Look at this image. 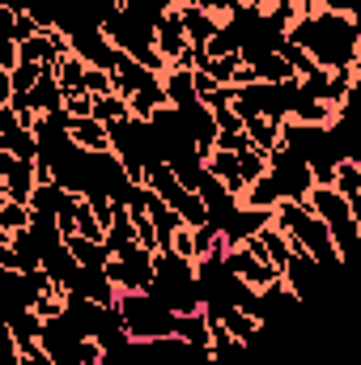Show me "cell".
<instances>
[{
    "label": "cell",
    "instance_id": "1",
    "mask_svg": "<svg viewBox=\"0 0 361 365\" xmlns=\"http://www.w3.org/2000/svg\"><path fill=\"white\" fill-rule=\"evenodd\" d=\"M289 38L319 64V68H357L361 60V26L349 13H332V9H306L293 26Z\"/></svg>",
    "mask_w": 361,
    "mask_h": 365
},
{
    "label": "cell",
    "instance_id": "2",
    "mask_svg": "<svg viewBox=\"0 0 361 365\" xmlns=\"http://www.w3.org/2000/svg\"><path fill=\"white\" fill-rule=\"evenodd\" d=\"M272 225L289 234L293 251H306V255L319 259L327 272H340V268H345V259H340V251H336V238H332V230H327V221H323L306 200H280L276 212H272Z\"/></svg>",
    "mask_w": 361,
    "mask_h": 365
},
{
    "label": "cell",
    "instance_id": "3",
    "mask_svg": "<svg viewBox=\"0 0 361 365\" xmlns=\"http://www.w3.org/2000/svg\"><path fill=\"white\" fill-rule=\"evenodd\" d=\"M119 319L132 340H158V336H179V310L166 306L158 293H119Z\"/></svg>",
    "mask_w": 361,
    "mask_h": 365
},
{
    "label": "cell",
    "instance_id": "4",
    "mask_svg": "<svg viewBox=\"0 0 361 365\" xmlns=\"http://www.w3.org/2000/svg\"><path fill=\"white\" fill-rule=\"evenodd\" d=\"M106 276L115 280L119 293H149L158 284V251H149L141 242H128L123 251L111 255Z\"/></svg>",
    "mask_w": 361,
    "mask_h": 365
},
{
    "label": "cell",
    "instance_id": "5",
    "mask_svg": "<svg viewBox=\"0 0 361 365\" xmlns=\"http://www.w3.org/2000/svg\"><path fill=\"white\" fill-rule=\"evenodd\" d=\"M268 162H272V175L280 182V191H285V200H306L310 187L319 182L315 179V166H310L298 149H289V145H280Z\"/></svg>",
    "mask_w": 361,
    "mask_h": 365
},
{
    "label": "cell",
    "instance_id": "6",
    "mask_svg": "<svg viewBox=\"0 0 361 365\" xmlns=\"http://www.w3.org/2000/svg\"><path fill=\"white\" fill-rule=\"evenodd\" d=\"M34 191H39V162H21L0 149V200L30 204Z\"/></svg>",
    "mask_w": 361,
    "mask_h": 365
},
{
    "label": "cell",
    "instance_id": "7",
    "mask_svg": "<svg viewBox=\"0 0 361 365\" xmlns=\"http://www.w3.org/2000/svg\"><path fill=\"white\" fill-rule=\"evenodd\" d=\"M158 51L171 60V68H183V64H187V56H191V38H187V26H183L179 9L162 13V21H158Z\"/></svg>",
    "mask_w": 361,
    "mask_h": 365
},
{
    "label": "cell",
    "instance_id": "8",
    "mask_svg": "<svg viewBox=\"0 0 361 365\" xmlns=\"http://www.w3.org/2000/svg\"><path fill=\"white\" fill-rule=\"evenodd\" d=\"M323 272H327V268H323L319 259H310L306 251H293V259L285 264V284H289L302 302H310V297L319 293V284H323Z\"/></svg>",
    "mask_w": 361,
    "mask_h": 365
},
{
    "label": "cell",
    "instance_id": "9",
    "mask_svg": "<svg viewBox=\"0 0 361 365\" xmlns=\"http://www.w3.org/2000/svg\"><path fill=\"white\" fill-rule=\"evenodd\" d=\"M264 264H272V268H280V276H285V264L293 259V242H289V234L285 230H276V225H264L251 242H247Z\"/></svg>",
    "mask_w": 361,
    "mask_h": 365
},
{
    "label": "cell",
    "instance_id": "10",
    "mask_svg": "<svg viewBox=\"0 0 361 365\" xmlns=\"http://www.w3.org/2000/svg\"><path fill=\"white\" fill-rule=\"evenodd\" d=\"M68 136L90 153H111V128L98 115H68Z\"/></svg>",
    "mask_w": 361,
    "mask_h": 365
},
{
    "label": "cell",
    "instance_id": "11",
    "mask_svg": "<svg viewBox=\"0 0 361 365\" xmlns=\"http://www.w3.org/2000/svg\"><path fill=\"white\" fill-rule=\"evenodd\" d=\"M183 26H187V38H191V47H208L217 34H221V26H225V17H217V13H208V9H200V4H183Z\"/></svg>",
    "mask_w": 361,
    "mask_h": 365
},
{
    "label": "cell",
    "instance_id": "12",
    "mask_svg": "<svg viewBox=\"0 0 361 365\" xmlns=\"http://www.w3.org/2000/svg\"><path fill=\"white\" fill-rule=\"evenodd\" d=\"M208 175L213 179H221L238 200H243V191H247V170H243V158L238 153H225V149H213L208 153Z\"/></svg>",
    "mask_w": 361,
    "mask_h": 365
},
{
    "label": "cell",
    "instance_id": "13",
    "mask_svg": "<svg viewBox=\"0 0 361 365\" xmlns=\"http://www.w3.org/2000/svg\"><path fill=\"white\" fill-rule=\"evenodd\" d=\"M0 149L21 158V162H39L43 145H39V132L26 128V123H13V128H0Z\"/></svg>",
    "mask_w": 361,
    "mask_h": 365
},
{
    "label": "cell",
    "instance_id": "14",
    "mask_svg": "<svg viewBox=\"0 0 361 365\" xmlns=\"http://www.w3.org/2000/svg\"><path fill=\"white\" fill-rule=\"evenodd\" d=\"M111 77H115V93L132 98L136 90H145V86H149V81H153L158 73H149V68H145L141 60H132L128 51H119V64H115V73H111Z\"/></svg>",
    "mask_w": 361,
    "mask_h": 365
},
{
    "label": "cell",
    "instance_id": "15",
    "mask_svg": "<svg viewBox=\"0 0 361 365\" xmlns=\"http://www.w3.org/2000/svg\"><path fill=\"white\" fill-rule=\"evenodd\" d=\"M243 123H247V136H251V145H255L260 153H268V158H272V153L285 145V123L264 119V115H247Z\"/></svg>",
    "mask_w": 361,
    "mask_h": 365
},
{
    "label": "cell",
    "instance_id": "16",
    "mask_svg": "<svg viewBox=\"0 0 361 365\" xmlns=\"http://www.w3.org/2000/svg\"><path fill=\"white\" fill-rule=\"evenodd\" d=\"M280 200H285V191H280V182H276L272 170L243 191V204H247V208H260V212H276V204H280Z\"/></svg>",
    "mask_w": 361,
    "mask_h": 365
},
{
    "label": "cell",
    "instance_id": "17",
    "mask_svg": "<svg viewBox=\"0 0 361 365\" xmlns=\"http://www.w3.org/2000/svg\"><path fill=\"white\" fill-rule=\"evenodd\" d=\"M68 251L77 255L81 268H106V264H111L106 242H93V238H86V234H73V238H68Z\"/></svg>",
    "mask_w": 361,
    "mask_h": 365
},
{
    "label": "cell",
    "instance_id": "18",
    "mask_svg": "<svg viewBox=\"0 0 361 365\" xmlns=\"http://www.w3.org/2000/svg\"><path fill=\"white\" fill-rule=\"evenodd\" d=\"M86 73H90V64H86L77 51H68V56L56 64V77H60L64 93H86Z\"/></svg>",
    "mask_w": 361,
    "mask_h": 365
},
{
    "label": "cell",
    "instance_id": "19",
    "mask_svg": "<svg viewBox=\"0 0 361 365\" xmlns=\"http://www.w3.org/2000/svg\"><path fill=\"white\" fill-rule=\"evenodd\" d=\"M93 115L111 128V123H123V119H132V102L123 98V93H102V98H93Z\"/></svg>",
    "mask_w": 361,
    "mask_h": 365
},
{
    "label": "cell",
    "instance_id": "20",
    "mask_svg": "<svg viewBox=\"0 0 361 365\" xmlns=\"http://www.w3.org/2000/svg\"><path fill=\"white\" fill-rule=\"evenodd\" d=\"M30 221H34V208L30 204L0 200V234H21V230H30Z\"/></svg>",
    "mask_w": 361,
    "mask_h": 365
},
{
    "label": "cell",
    "instance_id": "21",
    "mask_svg": "<svg viewBox=\"0 0 361 365\" xmlns=\"http://www.w3.org/2000/svg\"><path fill=\"white\" fill-rule=\"evenodd\" d=\"M238 68H243V51H238V56H221V60H208V64H204V68H195V73H208L217 86H234Z\"/></svg>",
    "mask_w": 361,
    "mask_h": 365
},
{
    "label": "cell",
    "instance_id": "22",
    "mask_svg": "<svg viewBox=\"0 0 361 365\" xmlns=\"http://www.w3.org/2000/svg\"><path fill=\"white\" fill-rule=\"evenodd\" d=\"M332 182H336L349 200H357L361 195V166L357 162H349V158H340V162H336V179Z\"/></svg>",
    "mask_w": 361,
    "mask_h": 365
},
{
    "label": "cell",
    "instance_id": "23",
    "mask_svg": "<svg viewBox=\"0 0 361 365\" xmlns=\"http://www.w3.org/2000/svg\"><path fill=\"white\" fill-rule=\"evenodd\" d=\"M171 251L183 255V259H200V251H195V225H179V234H175V242H171Z\"/></svg>",
    "mask_w": 361,
    "mask_h": 365
},
{
    "label": "cell",
    "instance_id": "24",
    "mask_svg": "<svg viewBox=\"0 0 361 365\" xmlns=\"http://www.w3.org/2000/svg\"><path fill=\"white\" fill-rule=\"evenodd\" d=\"M217 149H225V153H243V149H251L247 128H238V132H221V136H217Z\"/></svg>",
    "mask_w": 361,
    "mask_h": 365
},
{
    "label": "cell",
    "instance_id": "25",
    "mask_svg": "<svg viewBox=\"0 0 361 365\" xmlns=\"http://www.w3.org/2000/svg\"><path fill=\"white\" fill-rule=\"evenodd\" d=\"M17 64H21V43L4 38V43H0V73H13Z\"/></svg>",
    "mask_w": 361,
    "mask_h": 365
},
{
    "label": "cell",
    "instance_id": "26",
    "mask_svg": "<svg viewBox=\"0 0 361 365\" xmlns=\"http://www.w3.org/2000/svg\"><path fill=\"white\" fill-rule=\"evenodd\" d=\"M68 115H93V93H64Z\"/></svg>",
    "mask_w": 361,
    "mask_h": 365
},
{
    "label": "cell",
    "instance_id": "27",
    "mask_svg": "<svg viewBox=\"0 0 361 365\" xmlns=\"http://www.w3.org/2000/svg\"><path fill=\"white\" fill-rule=\"evenodd\" d=\"M272 4H276V0H272Z\"/></svg>",
    "mask_w": 361,
    "mask_h": 365
}]
</instances>
